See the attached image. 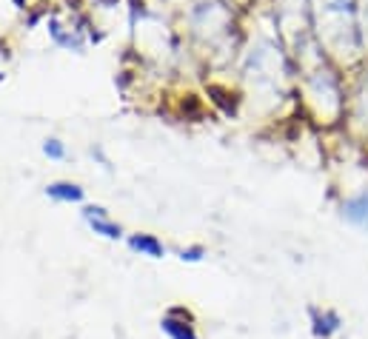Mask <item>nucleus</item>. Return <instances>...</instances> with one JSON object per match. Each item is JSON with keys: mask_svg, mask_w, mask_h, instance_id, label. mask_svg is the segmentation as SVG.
I'll use <instances>...</instances> for the list:
<instances>
[{"mask_svg": "<svg viewBox=\"0 0 368 339\" xmlns=\"http://www.w3.org/2000/svg\"><path fill=\"white\" fill-rule=\"evenodd\" d=\"M160 328L168 339H200L195 325H192V313L186 308H171L163 319H160Z\"/></svg>", "mask_w": 368, "mask_h": 339, "instance_id": "1", "label": "nucleus"}, {"mask_svg": "<svg viewBox=\"0 0 368 339\" xmlns=\"http://www.w3.org/2000/svg\"><path fill=\"white\" fill-rule=\"evenodd\" d=\"M129 248L143 254V257H151V260H163L166 257V245L154 234H131L129 237Z\"/></svg>", "mask_w": 368, "mask_h": 339, "instance_id": "2", "label": "nucleus"}, {"mask_svg": "<svg viewBox=\"0 0 368 339\" xmlns=\"http://www.w3.org/2000/svg\"><path fill=\"white\" fill-rule=\"evenodd\" d=\"M46 197H52L55 203H83V189L77 186V183H66V180H60V183H49L46 186Z\"/></svg>", "mask_w": 368, "mask_h": 339, "instance_id": "3", "label": "nucleus"}, {"mask_svg": "<svg viewBox=\"0 0 368 339\" xmlns=\"http://www.w3.org/2000/svg\"><path fill=\"white\" fill-rule=\"evenodd\" d=\"M342 217L359 228H368V194H359L342 206Z\"/></svg>", "mask_w": 368, "mask_h": 339, "instance_id": "4", "label": "nucleus"}, {"mask_svg": "<svg viewBox=\"0 0 368 339\" xmlns=\"http://www.w3.org/2000/svg\"><path fill=\"white\" fill-rule=\"evenodd\" d=\"M311 316H314V333L317 336H323V339H328L331 333H337V328H340V316L334 313V311H311Z\"/></svg>", "mask_w": 368, "mask_h": 339, "instance_id": "5", "label": "nucleus"}, {"mask_svg": "<svg viewBox=\"0 0 368 339\" xmlns=\"http://www.w3.org/2000/svg\"><path fill=\"white\" fill-rule=\"evenodd\" d=\"M86 223L92 226L94 234H100V237H106V240H120V237H123V228H120L117 223H112L109 217H92V220H86Z\"/></svg>", "mask_w": 368, "mask_h": 339, "instance_id": "6", "label": "nucleus"}, {"mask_svg": "<svg viewBox=\"0 0 368 339\" xmlns=\"http://www.w3.org/2000/svg\"><path fill=\"white\" fill-rule=\"evenodd\" d=\"M43 154H46L49 160H66V145H63L58 137H49V140L43 143Z\"/></svg>", "mask_w": 368, "mask_h": 339, "instance_id": "7", "label": "nucleus"}, {"mask_svg": "<svg viewBox=\"0 0 368 339\" xmlns=\"http://www.w3.org/2000/svg\"><path fill=\"white\" fill-rule=\"evenodd\" d=\"M206 257V248L203 245H192V248H183L180 251V260L183 262H200Z\"/></svg>", "mask_w": 368, "mask_h": 339, "instance_id": "8", "label": "nucleus"}, {"mask_svg": "<svg viewBox=\"0 0 368 339\" xmlns=\"http://www.w3.org/2000/svg\"><path fill=\"white\" fill-rule=\"evenodd\" d=\"M15 4H18V6H23V0H15Z\"/></svg>", "mask_w": 368, "mask_h": 339, "instance_id": "9", "label": "nucleus"}, {"mask_svg": "<svg viewBox=\"0 0 368 339\" xmlns=\"http://www.w3.org/2000/svg\"><path fill=\"white\" fill-rule=\"evenodd\" d=\"M0 83H4V74H0Z\"/></svg>", "mask_w": 368, "mask_h": 339, "instance_id": "10", "label": "nucleus"}]
</instances>
